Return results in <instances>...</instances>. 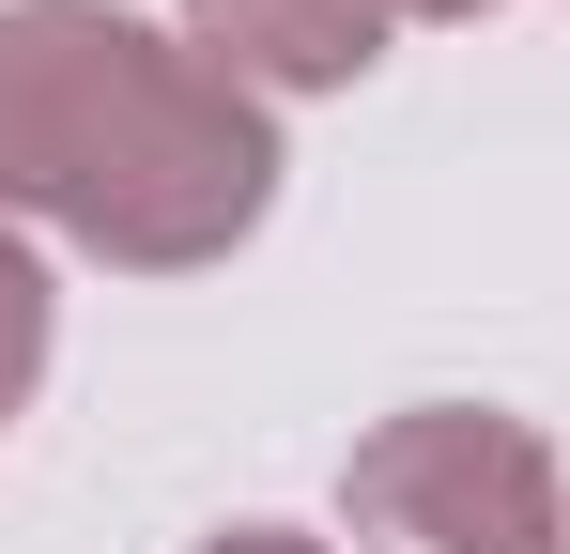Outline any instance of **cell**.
<instances>
[{
	"label": "cell",
	"instance_id": "obj_1",
	"mask_svg": "<svg viewBox=\"0 0 570 554\" xmlns=\"http://www.w3.org/2000/svg\"><path fill=\"white\" fill-rule=\"evenodd\" d=\"M0 200L139 277H186L263 231L278 139L247 78L108 16V0H0Z\"/></svg>",
	"mask_w": 570,
	"mask_h": 554
},
{
	"label": "cell",
	"instance_id": "obj_2",
	"mask_svg": "<svg viewBox=\"0 0 570 554\" xmlns=\"http://www.w3.org/2000/svg\"><path fill=\"white\" fill-rule=\"evenodd\" d=\"M355 540L385 554H570L556 462L524 416H478V400H416L355 447Z\"/></svg>",
	"mask_w": 570,
	"mask_h": 554
},
{
	"label": "cell",
	"instance_id": "obj_3",
	"mask_svg": "<svg viewBox=\"0 0 570 554\" xmlns=\"http://www.w3.org/2000/svg\"><path fill=\"white\" fill-rule=\"evenodd\" d=\"M216 78H278V92H340L385 62V0H186Z\"/></svg>",
	"mask_w": 570,
	"mask_h": 554
},
{
	"label": "cell",
	"instance_id": "obj_4",
	"mask_svg": "<svg viewBox=\"0 0 570 554\" xmlns=\"http://www.w3.org/2000/svg\"><path fill=\"white\" fill-rule=\"evenodd\" d=\"M31 369H47V277H31V247L0 231V416L31 400Z\"/></svg>",
	"mask_w": 570,
	"mask_h": 554
},
{
	"label": "cell",
	"instance_id": "obj_5",
	"mask_svg": "<svg viewBox=\"0 0 570 554\" xmlns=\"http://www.w3.org/2000/svg\"><path fill=\"white\" fill-rule=\"evenodd\" d=\"M216 554H324V540H278V524H247V540H216Z\"/></svg>",
	"mask_w": 570,
	"mask_h": 554
},
{
	"label": "cell",
	"instance_id": "obj_6",
	"mask_svg": "<svg viewBox=\"0 0 570 554\" xmlns=\"http://www.w3.org/2000/svg\"><path fill=\"white\" fill-rule=\"evenodd\" d=\"M385 16H478V0H385Z\"/></svg>",
	"mask_w": 570,
	"mask_h": 554
}]
</instances>
